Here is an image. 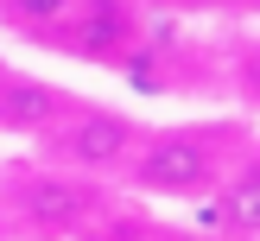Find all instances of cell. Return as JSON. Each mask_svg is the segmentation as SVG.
Returning <instances> with one entry per match:
<instances>
[{
	"label": "cell",
	"instance_id": "5",
	"mask_svg": "<svg viewBox=\"0 0 260 241\" xmlns=\"http://www.w3.org/2000/svg\"><path fill=\"white\" fill-rule=\"evenodd\" d=\"M63 121V95L38 76H7L0 83V127L7 133H45Z\"/></svg>",
	"mask_w": 260,
	"mask_h": 241
},
{
	"label": "cell",
	"instance_id": "2",
	"mask_svg": "<svg viewBox=\"0 0 260 241\" xmlns=\"http://www.w3.org/2000/svg\"><path fill=\"white\" fill-rule=\"evenodd\" d=\"M134 13H127V0H76V19L70 32H63V45L76 51V57L89 63H121L127 45H134Z\"/></svg>",
	"mask_w": 260,
	"mask_h": 241
},
{
	"label": "cell",
	"instance_id": "7",
	"mask_svg": "<svg viewBox=\"0 0 260 241\" xmlns=\"http://www.w3.org/2000/svg\"><path fill=\"white\" fill-rule=\"evenodd\" d=\"M63 7H70V0H7V13H13V19H25V25H57Z\"/></svg>",
	"mask_w": 260,
	"mask_h": 241
},
{
	"label": "cell",
	"instance_id": "4",
	"mask_svg": "<svg viewBox=\"0 0 260 241\" xmlns=\"http://www.w3.org/2000/svg\"><path fill=\"white\" fill-rule=\"evenodd\" d=\"M19 210H25V222L63 235V228H76L89 216V184H76V178H25L19 184Z\"/></svg>",
	"mask_w": 260,
	"mask_h": 241
},
{
	"label": "cell",
	"instance_id": "8",
	"mask_svg": "<svg viewBox=\"0 0 260 241\" xmlns=\"http://www.w3.org/2000/svg\"><path fill=\"white\" fill-rule=\"evenodd\" d=\"M241 76H248V95H254V101H260V45H254V51H248V63H241Z\"/></svg>",
	"mask_w": 260,
	"mask_h": 241
},
{
	"label": "cell",
	"instance_id": "6",
	"mask_svg": "<svg viewBox=\"0 0 260 241\" xmlns=\"http://www.w3.org/2000/svg\"><path fill=\"white\" fill-rule=\"evenodd\" d=\"M222 222L235 228V235H260V159L222 190Z\"/></svg>",
	"mask_w": 260,
	"mask_h": 241
},
{
	"label": "cell",
	"instance_id": "1",
	"mask_svg": "<svg viewBox=\"0 0 260 241\" xmlns=\"http://www.w3.org/2000/svg\"><path fill=\"white\" fill-rule=\"evenodd\" d=\"M134 178L159 197H203L216 190V152L203 140V127H172V133H152L134 159Z\"/></svg>",
	"mask_w": 260,
	"mask_h": 241
},
{
	"label": "cell",
	"instance_id": "3",
	"mask_svg": "<svg viewBox=\"0 0 260 241\" xmlns=\"http://www.w3.org/2000/svg\"><path fill=\"white\" fill-rule=\"evenodd\" d=\"M127 152H134V121H127V114L83 108V114H76V121L57 133V159L89 165V171H102V165H121Z\"/></svg>",
	"mask_w": 260,
	"mask_h": 241
},
{
	"label": "cell",
	"instance_id": "9",
	"mask_svg": "<svg viewBox=\"0 0 260 241\" xmlns=\"http://www.w3.org/2000/svg\"><path fill=\"white\" fill-rule=\"evenodd\" d=\"M165 13H203V7H222V0H159Z\"/></svg>",
	"mask_w": 260,
	"mask_h": 241
}]
</instances>
